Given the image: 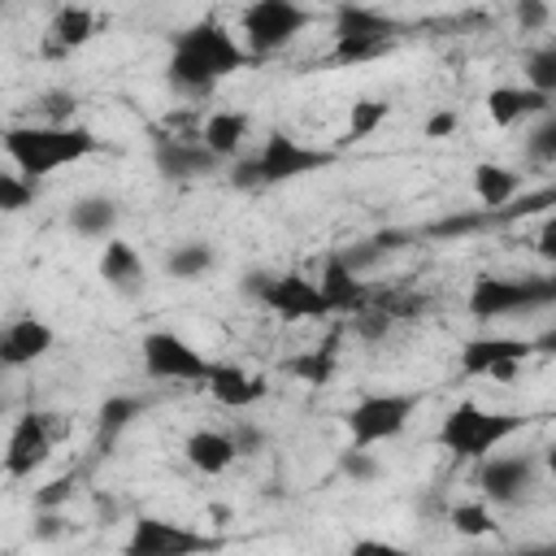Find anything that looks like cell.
Listing matches in <instances>:
<instances>
[{
  "label": "cell",
  "mask_w": 556,
  "mask_h": 556,
  "mask_svg": "<svg viewBox=\"0 0 556 556\" xmlns=\"http://www.w3.org/2000/svg\"><path fill=\"white\" fill-rule=\"evenodd\" d=\"M252 65H256V56L239 43V35L230 26H222L217 17H195L191 26H182L169 39L165 78L182 96H208L226 78H235L239 70H252Z\"/></svg>",
  "instance_id": "6da1fadb"
},
{
  "label": "cell",
  "mask_w": 556,
  "mask_h": 556,
  "mask_svg": "<svg viewBox=\"0 0 556 556\" xmlns=\"http://www.w3.org/2000/svg\"><path fill=\"white\" fill-rule=\"evenodd\" d=\"M0 148L9 152V161L17 165L22 178L39 182L65 165L96 156L100 139L91 126H78V122H22V126L0 130Z\"/></svg>",
  "instance_id": "7a4b0ae2"
},
{
  "label": "cell",
  "mask_w": 556,
  "mask_h": 556,
  "mask_svg": "<svg viewBox=\"0 0 556 556\" xmlns=\"http://www.w3.org/2000/svg\"><path fill=\"white\" fill-rule=\"evenodd\" d=\"M526 426H530V417H521V413H495V408H482L473 400H460L439 421V434L434 439L456 460H482V456L500 452V443H508L513 434H521Z\"/></svg>",
  "instance_id": "3957f363"
},
{
  "label": "cell",
  "mask_w": 556,
  "mask_h": 556,
  "mask_svg": "<svg viewBox=\"0 0 556 556\" xmlns=\"http://www.w3.org/2000/svg\"><path fill=\"white\" fill-rule=\"evenodd\" d=\"M404 35V22H395L391 13L361 4V0H339L334 9V48H330V65H361L374 61L382 52H391Z\"/></svg>",
  "instance_id": "277c9868"
},
{
  "label": "cell",
  "mask_w": 556,
  "mask_h": 556,
  "mask_svg": "<svg viewBox=\"0 0 556 556\" xmlns=\"http://www.w3.org/2000/svg\"><path fill=\"white\" fill-rule=\"evenodd\" d=\"M330 161H334L330 148H308V143H300L295 135L274 130V135L261 143L256 156H248V161H239V165L230 169V182H235V187H274V182H291V178H300V174L326 169Z\"/></svg>",
  "instance_id": "5b68a950"
},
{
  "label": "cell",
  "mask_w": 556,
  "mask_h": 556,
  "mask_svg": "<svg viewBox=\"0 0 556 556\" xmlns=\"http://www.w3.org/2000/svg\"><path fill=\"white\" fill-rule=\"evenodd\" d=\"M552 300H556V278H539V274H521V278L478 274L465 304H469L473 321H500V317H513V313L547 308Z\"/></svg>",
  "instance_id": "8992f818"
},
{
  "label": "cell",
  "mask_w": 556,
  "mask_h": 556,
  "mask_svg": "<svg viewBox=\"0 0 556 556\" xmlns=\"http://www.w3.org/2000/svg\"><path fill=\"white\" fill-rule=\"evenodd\" d=\"M313 22V9H304L300 0H252L243 13H239V43L265 61L274 52H282L287 43H295Z\"/></svg>",
  "instance_id": "52a82bcc"
},
{
  "label": "cell",
  "mask_w": 556,
  "mask_h": 556,
  "mask_svg": "<svg viewBox=\"0 0 556 556\" xmlns=\"http://www.w3.org/2000/svg\"><path fill=\"white\" fill-rule=\"evenodd\" d=\"M421 408V391H378V395H361L348 413V443L352 447H378L395 434H404V426L413 421V413Z\"/></svg>",
  "instance_id": "ba28073f"
},
{
  "label": "cell",
  "mask_w": 556,
  "mask_h": 556,
  "mask_svg": "<svg viewBox=\"0 0 556 556\" xmlns=\"http://www.w3.org/2000/svg\"><path fill=\"white\" fill-rule=\"evenodd\" d=\"M248 291H252V300H261L282 321H321V317H330L317 278H308L300 269H287V274H252L248 278Z\"/></svg>",
  "instance_id": "9c48e42d"
},
{
  "label": "cell",
  "mask_w": 556,
  "mask_h": 556,
  "mask_svg": "<svg viewBox=\"0 0 556 556\" xmlns=\"http://www.w3.org/2000/svg\"><path fill=\"white\" fill-rule=\"evenodd\" d=\"M61 434H65V421H56V413H35V408L22 413L4 439V473L30 478L35 469H43Z\"/></svg>",
  "instance_id": "30bf717a"
},
{
  "label": "cell",
  "mask_w": 556,
  "mask_h": 556,
  "mask_svg": "<svg viewBox=\"0 0 556 556\" xmlns=\"http://www.w3.org/2000/svg\"><path fill=\"white\" fill-rule=\"evenodd\" d=\"M139 356H143V374L161 382H204L208 374V356L174 330H148L139 339Z\"/></svg>",
  "instance_id": "8fae6325"
},
{
  "label": "cell",
  "mask_w": 556,
  "mask_h": 556,
  "mask_svg": "<svg viewBox=\"0 0 556 556\" xmlns=\"http://www.w3.org/2000/svg\"><path fill=\"white\" fill-rule=\"evenodd\" d=\"M534 356L530 339L517 334H478L460 343V374L465 378H513L517 365Z\"/></svg>",
  "instance_id": "7c38bea8"
},
{
  "label": "cell",
  "mask_w": 556,
  "mask_h": 556,
  "mask_svg": "<svg viewBox=\"0 0 556 556\" xmlns=\"http://www.w3.org/2000/svg\"><path fill=\"white\" fill-rule=\"evenodd\" d=\"M122 547H126V556H191V552L222 547V539H208V534L187 530V526L165 521V517H139Z\"/></svg>",
  "instance_id": "4fadbf2b"
},
{
  "label": "cell",
  "mask_w": 556,
  "mask_h": 556,
  "mask_svg": "<svg viewBox=\"0 0 556 556\" xmlns=\"http://www.w3.org/2000/svg\"><path fill=\"white\" fill-rule=\"evenodd\" d=\"M534 473H539V465H534V456L530 452H513V456H482V465H478V486H482V495L491 500V504H517V500H526L530 495V486H534Z\"/></svg>",
  "instance_id": "5bb4252c"
},
{
  "label": "cell",
  "mask_w": 556,
  "mask_h": 556,
  "mask_svg": "<svg viewBox=\"0 0 556 556\" xmlns=\"http://www.w3.org/2000/svg\"><path fill=\"white\" fill-rule=\"evenodd\" d=\"M204 387H208V395H213L222 408H235V413H243V408H252V404H261V400L269 395L265 374H252V369L230 365V361H208Z\"/></svg>",
  "instance_id": "9a60e30c"
},
{
  "label": "cell",
  "mask_w": 556,
  "mask_h": 556,
  "mask_svg": "<svg viewBox=\"0 0 556 556\" xmlns=\"http://www.w3.org/2000/svg\"><path fill=\"white\" fill-rule=\"evenodd\" d=\"M152 161H156V174L169 178V182H191V178H204V174H213V169L222 165V161L200 143V135H191V139H182V135L156 139Z\"/></svg>",
  "instance_id": "2e32d148"
},
{
  "label": "cell",
  "mask_w": 556,
  "mask_h": 556,
  "mask_svg": "<svg viewBox=\"0 0 556 556\" xmlns=\"http://www.w3.org/2000/svg\"><path fill=\"white\" fill-rule=\"evenodd\" d=\"M56 348V330L39 317H13L9 326H0V365L4 369H22L43 361Z\"/></svg>",
  "instance_id": "e0dca14e"
},
{
  "label": "cell",
  "mask_w": 556,
  "mask_h": 556,
  "mask_svg": "<svg viewBox=\"0 0 556 556\" xmlns=\"http://www.w3.org/2000/svg\"><path fill=\"white\" fill-rule=\"evenodd\" d=\"M100 30V17L87 9V4H61L43 30V52L48 56H70L78 48H87Z\"/></svg>",
  "instance_id": "ac0fdd59"
},
{
  "label": "cell",
  "mask_w": 556,
  "mask_h": 556,
  "mask_svg": "<svg viewBox=\"0 0 556 556\" xmlns=\"http://www.w3.org/2000/svg\"><path fill=\"white\" fill-rule=\"evenodd\" d=\"M317 287H321V300L330 313H361L365 308V278L356 269H348V261L334 252H326L321 261V274H317Z\"/></svg>",
  "instance_id": "d6986e66"
},
{
  "label": "cell",
  "mask_w": 556,
  "mask_h": 556,
  "mask_svg": "<svg viewBox=\"0 0 556 556\" xmlns=\"http://www.w3.org/2000/svg\"><path fill=\"white\" fill-rule=\"evenodd\" d=\"M100 278H104L117 295H139L143 282H148V265H143V256H139L126 239L109 235V239H104V252H100Z\"/></svg>",
  "instance_id": "ffe728a7"
},
{
  "label": "cell",
  "mask_w": 556,
  "mask_h": 556,
  "mask_svg": "<svg viewBox=\"0 0 556 556\" xmlns=\"http://www.w3.org/2000/svg\"><path fill=\"white\" fill-rule=\"evenodd\" d=\"M552 109V96L547 91H534V87H491L486 91V117L508 130L517 126L521 117H534V113H547Z\"/></svg>",
  "instance_id": "44dd1931"
},
{
  "label": "cell",
  "mask_w": 556,
  "mask_h": 556,
  "mask_svg": "<svg viewBox=\"0 0 556 556\" xmlns=\"http://www.w3.org/2000/svg\"><path fill=\"white\" fill-rule=\"evenodd\" d=\"M182 456L200 473H226L235 465L239 447H235V434H226V430H191L182 439Z\"/></svg>",
  "instance_id": "7402d4cb"
},
{
  "label": "cell",
  "mask_w": 556,
  "mask_h": 556,
  "mask_svg": "<svg viewBox=\"0 0 556 556\" xmlns=\"http://www.w3.org/2000/svg\"><path fill=\"white\" fill-rule=\"evenodd\" d=\"M248 130H252V117H248V113H239V109H217V113H208V122L200 126V143H204L217 161H235L239 148H243V139H248Z\"/></svg>",
  "instance_id": "603a6c76"
},
{
  "label": "cell",
  "mask_w": 556,
  "mask_h": 556,
  "mask_svg": "<svg viewBox=\"0 0 556 556\" xmlns=\"http://www.w3.org/2000/svg\"><path fill=\"white\" fill-rule=\"evenodd\" d=\"M117 200L109 195H83L70 204V230L83 239H109L117 230Z\"/></svg>",
  "instance_id": "cb8c5ba5"
},
{
  "label": "cell",
  "mask_w": 556,
  "mask_h": 556,
  "mask_svg": "<svg viewBox=\"0 0 556 556\" xmlns=\"http://www.w3.org/2000/svg\"><path fill=\"white\" fill-rule=\"evenodd\" d=\"M521 187V174L508 169V165H495V161H478L473 165V195L486 204V208H500L517 195Z\"/></svg>",
  "instance_id": "d4e9b609"
},
{
  "label": "cell",
  "mask_w": 556,
  "mask_h": 556,
  "mask_svg": "<svg viewBox=\"0 0 556 556\" xmlns=\"http://www.w3.org/2000/svg\"><path fill=\"white\" fill-rule=\"evenodd\" d=\"M334 365H339V330H330V334H326L317 348H308L304 356L287 361V374H295V378L308 382V387H321V382L334 378Z\"/></svg>",
  "instance_id": "484cf974"
},
{
  "label": "cell",
  "mask_w": 556,
  "mask_h": 556,
  "mask_svg": "<svg viewBox=\"0 0 556 556\" xmlns=\"http://www.w3.org/2000/svg\"><path fill=\"white\" fill-rule=\"evenodd\" d=\"M213 265H217V252H213L208 243H200V239H187V243H178V248L165 256V269H169L174 278H182V282L204 278Z\"/></svg>",
  "instance_id": "4316f807"
},
{
  "label": "cell",
  "mask_w": 556,
  "mask_h": 556,
  "mask_svg": "<svg viewBox=\"0 0 556 556\" xmlns=\"http://www.w3.org/2000/svg\"><path fill=\"white\" fill-rule=\"evenodd\" d=\"M387 113H391V104H387V100H356V104L348 109V130H343V139H348V143L369 139V135L387 122Z\"/></svg>",
  "instance_id": "83f0119b"
},
{
  "label": "cell",
  "mask_w": 556,
  "mask_h": 556,
  "mask_svg": "<svg viewBox=\"0 0 556 556\" xmlns=\"http://www.w3.org/2000/svg\"><path fill=\"white\" fill-rule=\"evenodd\" d=\"M526 87L556 96V43H543L526 56Z\"/></svg>",
  "instance_id": "f1b7e54d"
},
{
  "label": "cell",
  "mask_w": 556,
  "mask_h": 556,
  "mask_svg": "<svg viewBox=\"0 0 556 556\" xmlns=\"http://www.w3.org/2000/svg\"><path fill=\"white\" fill-rule=\"evenodd\" d=\"M139 413H143V400H135V395H109V400L100 404V434L126 430Z\"/></svg>",
  "instance_id": "f546056e"
},
{
  "label": "cell",
  "mask_w": 556,
  "mask_h": 556,
  "mask_svg": "<svg viewBox=\"0 0 556 556\" xmlns=\"http://www.w3.org/2000/svg\"><path fill=\"white\" fill-rule=\"evenodd\" d=\"M491 513H486V504H456L452 508V530L456 534H465V539H482V534H491Z\"/></svg>",
  "instance_id": "4dcf8cb0"
},
{
  "label": "cell",
  "mask_w": 556,
  "mask_h": 556,
  "mask_svg": "<svg viewBox=\"0 0 556 556\" xmlns=\"http://www.w3.org/2000/svg\"><path fill=\"white\" fill-rule=\"evenodd\" d=\"M30 200H35V182L0 169V213H22V208H30Z\"/></svg>",
  "instance_id": "1f68e13d"
},
{
  "label": "cell",
  "mask_w": 556,
  "mask_h": 556,
  "mask_svg": "<svg viewBox=\"0 0 556 556\" xmlns=\"http://www.w3.org/2000/svg\"><path fill=\"white\" fill-rule=\"evenodd\" d=\"M339 469L348 473V478H356V482H374L382 469H378V460L369 456V447H348L343 456H339Z\"/></svg>",
  "instance_id": "d6a6232c"
},
{
  "label": "cell",
  "mask_w": 556,
  "mask_h": 556,
  "mask_svg": "<svg viewBox=\"0 0 556 556\" xmlns=\"http://www.w3.org/2000/svg\"><path fill=\"white\" fill-rule=\"evenodd\" d=\"M530 156H539V161H556V117H552V109L543 113L539 130L530 135Z\"/></svg>",
  "instance_id": "836d02e7"
},
{
  "label": "cell",
  "mask_w": 556,
  "mask_h": 556,
  "mask_svg": "<svg viewBox=\"0 0 556 556\" xmlns=\"http://www.w3.org/2000/svg\"><path fill=\"white\" fill-rule=\"evenodd\" d=\"M517 22H521V30L547 26V0H517Z\"/></svg>",
  "instance_id": "e575fe53"
},
{
  "label": "cell",
  "mask_w": 556,
  "mask_h": 556,
  "mask_svg": "<svg viewBox=\"0 0 556 556\" xmlns=\"http://www.w3.org/2000/svg\"><path fill=\"white\" fill-rule=\"evenodd\" d=\"M70 117H74V96L65 91L43 96V122H70Z\"/></svg>",
  "instance_id": "d590c367"
},
{
  "label": "cell",
  "mask_w": 556,
  "mask_h": 556,
  "mask_svg": "<svg viewBox=\"0 0 556 556\" xmlns=\"http://www.w3.org/2000/svg\"><path fill=\"white\" fill-rule=\"evenodd\" d=\"M456 126H460V117H456L452 109H439V113L426 122V139H447Z\"/></svg>",
  "instance_id": "8d00e7d4"
},
{
  "label": "cell",
  "mask_w": 556,
  "mask_h": 556,
  "mask_svg": "<svg viewBox=\"0 0 556 556\" xmlns=\"http://www.w3.org/2000/svg\"><path fill=\"white\" fill-rule=\"evenodd\" d=\"M65 495H74V482H70V478H61V482H52L48 491H39V495H35V508H52V504H61Z\"/></svg>",
  "instance_id": "74e56055"
},
{
  "label": "cell",
  "mask_w": 556,
  "mask_h": 556,
  "mask_svg": "<svg viewBox=\"0 0 556 556\" xmlns=\"http://www.w3.org/2000/svg\"><path fill=\"white\" fill-rule=\"evenodd\" d=\"M0 9H4V0H0Z\"/></svg>",
  "instance_id": "f35d334b"
},
{
  "label": "cell",
  "mask_w": 556,
  "mask_h": 556,
  "mask_svg": "<svg viewBox=\"0 0 556 556\" xmlns=\"http://www.w3.org/2000/svg\"><path fill=\"white\" fill-rule=\"evenodd\" d=\"M0 369H4V365H0Z\"/></svg>",
  "instance_id": "ab89813d"
}]
</instances>
